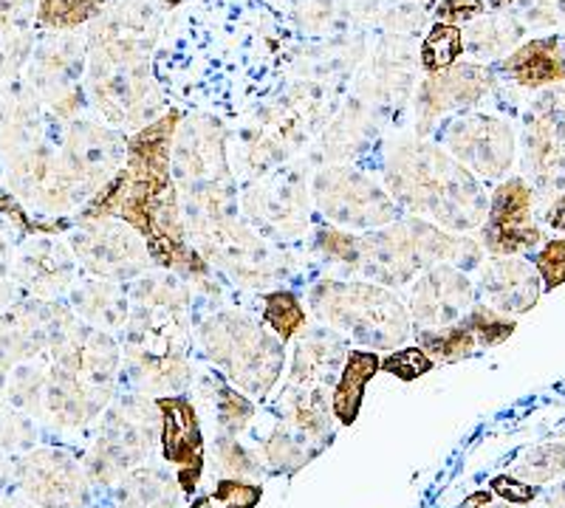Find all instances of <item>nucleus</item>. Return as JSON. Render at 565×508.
I'll return each mask as SVG.
<instances>
[{"instance_id":"obj_31","label":"nucleus","mask_w":565,"mask_h":508,"mask_svg":"<svg viewBox=\"0 0 565 508\" xmlns=\"http://www.w3.org/2000/svg\"><path fill=\"white\" fill-rule=\"evenodd\" d=\"M534 271L540 274L543 289L554 291L565 283V240H548L534 258Z\"/></svg>"},{"instance_id":"obj_5","label":"nucleus","mask_w":565,"mask_h":508,"mask_svg":"<svg viewBox=\"0 0 565 508\" xmlns=\"http://www.w3.org/2000/svg\"><path fill=\"white\" fill-rule=\"evenodd\" d=\"M195 249L204 255L212 269L218 266L246 289H266L282 274V263L266 249L260 235L241 226L238 218L224 220V224L195 235Z\"/></svg>"},{"instance_id":"obj_33","label":"nucleus","mask_w":565,"mask_h":508,"mask_svg":"<svg viewBox=\"0 0 565 508\" xmlns=\"http://www.w3.org/2000/svg\"><path fill=\"white\" fill-rule=\"evenodd\" d=\"M478 12H481V3L476 0H444L438 7V20L447 26H461L463 20L476 18Z\"/></svg>"},{"instance_id":"obj_21","label":"nucleus","mask_w":565,"mask_h":508,"mask_svg":"<svg viewBox=\"0 0 565 508\" xmlns=\"http://www.w3.org/2000/svg\"><path fill=\"white\" fill-rule=\"evenodd\" d=\"M77 309H83V314L99 325L119 328L128 325L130 294L114 283H88L83 289V305Z\"/></svg>"},{"instance_id":"obj_4","label":"nucleus","mask_w":565,"mask_h":508,"mask_svg":"<svg viewBox=\"0 0 565 508\" xmlns=\"http://www.w3.org/2000/svg\"><path fill=\"white\" fill-rule=\"evenodd\" d=\"M315 201L328 220L351 226L360 233H373L376 226L398 220V206L391 193L348 167H331L315 179Z\"/></svg>"},{"instance_id":"obj_34","label":"nucleus","mask_w":565,"mask_h":508,"mask_svg":"<svg viewBox=\"0 0 565 508\" xmlns=\"http://www.w3.org/2000/svg\"><path fill=\"white\" fill-rule=\"evenodd\" d=\"M546 224L552 226L554 233H565V193L548 206V215H546Z\"/></svg>"},{"instance_id":"obj_27","label":"nucleus","mask_w":565,"mask_h":508,"mask_svg":"<svg viewBox=\"0 0 565 508\" xmlns=\"http://www.w3.org/2000/svg\"><path fill=\"white\" fill-rule=\"evenodd\" d=\"M260 502V486L238 477H224V480L210 491L199 497L190 508H255Z\"/></svg>"},{"instance_id":"obj_13","label":"nucleus","mask_w":565,"mask_h":508,"mask_svg":"<svg viewBox=\"0 0 565 508\" xmlns=\"http://www.w3.org/2000/svg\"><path fill=\"white\" fill-rule=\"evenodd\" d=\"M452 153L463 167L483 179H501L512 167L514 142L509 125L487 117H469L452 125L447 136Z\"/></svg>"},{"instance_id":"obj_2","label":"nucleus","mask_w":565,"mask_h":508,"mask_svg":"<svg viewBox=\"0 0 565 508\" xmlns=\"http://www.w3.org/2000/svg\"><path fill=\"white\" fill-rule=\"evenodd\" d=\"M309 305L326 328L348 334L362 350H391L411 334V314L385 285L320 280L309 289Z\"/></svg>"},{"instance_id":"obj_25","label":"nucleus","mask_w":565,"mask_h":508,"mask_svg":"<svg viewBox=\"0 0 565 508\" xmlns=\"http://www.w3.org/2000/svg\"><path fill=\"white\" fill-rule=\"evenodd\" d=\"M514 475L521 480L540 486V483H552L554 477L565 475V444H543L526 452V457L518 461Z\"/></svg>"},{"instance_id":"obj_20","label":"nucleus","mask_w":565,"mask_h":508,"mask_svg":"<svg viewBox=\"0 0 565 508\" xmlns=\"http://www.w3.org/2000/svg\"><path fill=\"white\" fill-rule=\"evenodd\" d=\"M181 486L173 475L164 472H136L125 477L122 486V508H173Z\"/></svg>"},{"instance_id":"obj_3","label":"nucleus","mask_w":565,"mask_h":508,"mask_svg":"<svg viewBox=\"0 0 565 508\" xmlns=\"http://www.w3.org/2000/svg\"><path fill=\"white\" fill-rule=\"evenodd\" d=\"M199 342L204 354L252 396H266L280 379L286 361L282 342L241 311H215L201 320Z\"/></svg>"},{"instance_id":"obj_29","label":"nucleus","mask_w":565,"mask_h":508,"mask_svg":"<svg viewBox=\"0 0 565 508\" xmlns=\"http://www.w3.org/2000/svg\"><path fill=\"white\" fill-rule=\"evenodd\" d=\"M105 0H45L40 9V20L54 29H71L85 23L103 9Z\"/></svg>"},{"instance_id":"obj_16","label":"nucleus","mask_w":565,"mask_h":508,"mask_svg":"<svg viewBox=\"0 0 565 508\" xmlns=\"http://www.w3.org/2000/svg\"><path fill=\"white\" fill-rule=\"evenodd\" d=\"M487 90V79L483 72L467 65V68H450V72H441V77H433L430 83L422 85V94H418V108H422L424 122L436 119L438 114L450 108H461V105L476 102L481 99V94Z\"/></svg>"},{"instance_id":"obj_14","label":"nucleus","mask_w":565,"mask_h":508,"mask_svg":"<svg viewBox=\"0 0 565 508\" xmlns=\"http://www.w3.org/2000/svg\"><path fill=\"white\" fill-rule=\"evenodd\" d=\"M540 289H543L540 274L532 263L521 258H492L487 266H481L478 294L483 305L503 316L532 311L537 305Z\"/></svg>"},{"instance_id":"obj_8","label":"nucleus","mask_w":565,"mask_h":508,"mask_svg":"<svg viewBox=\"0 0 565 508\" xmlns=\"http://www.w3.org/2000/svg\"><path fill=\"white\" fill-rule=\"evenodd\" d=\"M77 251L85 266L105 280H139L153 263L148 244L122 220H94V226L77 235Z\"/></svg>"},{"instance_id":"obj_6","label":"nucleus","mask_w":565,"mask_h":508,"mask_svg":"<svg viewBox=\"0 0 565 508\" xmlns=\"http://www.w3.org/2000/svg\"><path fill=\"white\" fill-rule=\"evenodd\" d=\"M534 190L523 179L498 184L489 198L487 220L481 224L483 249L494 258H518L543 244V233L532 215Z\"/></svg>"},{"instance_id":"obj_9","label":"nucleus","mask_w":565,"mask_h":508,"mask_svg":"<svg viewBox=\"0 0 565 508\" xmlns=\"http://www.w3.org/2000/svg\"><path fill=\"white\" fill-rule=\"evenodd\" d=\"M159 412L150 410L148 401L125 399L122 404L110 412L108 430L99 437L97 455V475L103 480H116L128 472L130 466L139 464L141 457H148L153 450V426Z\"/></svg>"},{"instance_id":"obj_18","label":"nucleus","mask_w":565,"mask_h":508,"mask_svg":"<svg viewBox=\"0 0 565 508\" xmlns=\"http://www.w3.org/2000/svg\"><path fill=\"white\" fill-rule=\"evenodd\" d=\"M382 370V359L376 350H348L345 365L337 379L334 396H331V412L340 424H353L362 410L365 387L373 376Z\"/></svg>"},{"instance_id":"obj_26","label":"nucleus","mask_w":565,"mask_h":508,"mask_svg":"<svg viewBox=\"0 0 565 508\" xmlns=\"http://www.w3.org/2000/svg\"><path fill=\"white\" fill-rule=\"evenodd\" d=\"M521 32L523 29H518V23H512V20H483L476 26V32L469 34V48L478 57H494V54H503L507 48H512Z\"/></svg>"},{"instance_id":"obj_17","label":"nucleus","mask_w":565,"mask_h":508,"mask_svg":"<svg viewBox=\"0 0 565 508\" xmlns=\"http://www.w3.org/2000/svg\"><path fill=\"white\" fill-rule=\"evenodd\" d=\"M503 74L518 85H526V88L557 83V79L565 77L563 45L554 37L532 40V43L521 45L514 54H509V60L503 63Z\"/></svg>"},{"instance_id":"obj_7","label":"nucleus","mask_w":565,"mask_h":508,"mask_svg":"<svg viewBox=\"0 0 565 508\" xmlns=\"http://www.w3.org/2000/svg\"><path fill=\"white\" fill-rule=\"evenodd\" d=\"M514 334V322L489 305L476 303L461 320L433 331H416V345L433 361L452 365L483 348H494Z\"/></svg>"},{"instance_id":"obj_12","label":"nucleus","mask_w":565,"mask_h":508,"mask_svg":"<svg viewBox=\"0 0 565 508\" xmlns=\"http://www.w3.org/2000/svg\"><path fill=\"white\" fill-rule=\"evenodd\" d=\"M246 218L269 238L297 240L309 226V209H306V187L297 184L291 175L257 184L244 195Z\"/></svg>"},{"instance_id":"obj_10","label":"nucleus","mask_w":565,"mask_h":508,"mask_svg":"<svg viewBox=\"0 0 565 508\" xmlns=\"http://www.w3.org/2000/svg\"><path fill=\"white\" fill-rule=\"evenodd\" d=\"M476 305V285L467 271L456 266H433L422 271L411 294V316L416 331H433L452 325Z\"/></svg>"},{"instance_id":"obj_23","label":"nucleus","mask_w":565,"mask_h":508,"mask_svg":"<svg viewBox=\"0 0 565 508\" xmlns=\"http://www.w3.org/2000/svg\"><path fill=\"white\" fill-rule=\"evenodd\" d=\"M264 455L275 469L297 472L302 464H309L311 455H317V446H311L309 437L277 430L264 441Z\"/></svg>"},{"instance_id":"obj_1","label":"nucleus","mask_w":565,"mask_h":508,"mask_svg":"<svg viewBox=\"0 0 565 508\" xmlns=\"http://www.w3.org/2000/svg\"><path fill=\"white\" fill-rule=\"evenodd\" d=\"M387 193L413 215H430L450 229L467 233L487 220L489 201L463 164H456L433 144H407L385 167Z\"/></svg>"},{"instance_id":"obj_24","label":"nucleus","mask_w":565,"mask_h":508,"mask_svg":"<svg viewBox=\"0 0 565 508\" xmlns=\"http://www.w3.org/2000/svg\"><path fill=\"white\" fill-rule=\"evenodd\" d=\"M212 399H215V421L221 426V435H235L249 426V421L255 419V404L246 399L241 390H232L226 385H215L212 390Z\"/></svg>"},{"instance_id":"obj_15","label":"nucleus","mask_w":565,"mask_h":508,"mask_svg":"<svg viewBox=\"0 0 565 508\" xmlns=\"http://www.w3.org/2000/svg\"><path fill=\"white\" fill-rule=\"evenodd\" d=\"M345 342L331 334V328L311 331L300 339L291 361V387L326 390L342 365H345Z\"/></svg>"},{"instance_id":"obj_11","label":"nucleus","mask_w":565,"mask_h":508,"mask_svg":"<svg viewBox=\"0 0 565 508\" xmlns=\"http://www.w3.org/2000/svg\"><path fill=\"white\" fill-rule=\"evenodd\" d=\"M156 407H159L164 457L175 469L181 491H193L204 472V437H201L195 407L184 396H164Z\"/></svg>"},{"instance_id":"obj_22","label":"nucleus","mask_w":565,"mask_h":508,"mask_svg":"<svg viewBox=\"0 0 565 508\" xmlns=\"http://www.w3.org/2000/svg\"><path fill=\"white\" fill-rule=\"evenodd\" d=\"M463 52V34L458 26H447V23H438L427 40L422 45V63L424 72L441 74L447 72L452 63L458 60V54Z\"/></svg>"},{"instance_id":"obj_28","label":"nucleus","mask_w":565,"mask_h":508,"mask_svg":"<svg viewBox=\"0 0 565 508\" xmlns=\"http://www.w3.org/2000/svg\"><path fill=\"white\" fill-rule=\"evenodd\" d=\"M215 464H218V472L224 477H238V480H246V477L257 475L260 472V464L257 457L241 444L235 435H221L218 444H215Z\"/></svg>"},{"instance_id":"obj_19","label":"nucleus","mask_w":565,"mask_h":508,"mask_svg":"<svg viewBox=\"0 0 565 508\" xmlns=\"http://www.w3.org/2000/svg\"><path fill=\"white\" fill-rule=\"evenodd\" d=\"M260 322L280 342H291L309 328V314L300 296L289 289H277L260 300Z\"/></svg>"},{"instance_id":"obj_35","label":"nucleus","mask_w":565,"mask_h":508,"mask_svg":"<svg viewBox=\"0 0 565 508\" xmlns=\"http://www.w3.org/2000/svg\"><path fill=\"white\" fill-rule=\"evenodd\" d=\"M546 502L548 508H565V480L554 486V491L546 497Z\"/></svg>"},{"instance_id":"obj_37","label":"nucleus","mask_w":565,"mask_h":508,"mask_svg":"<svg viewBox=\"0 0 565 508\" xmlns=\"http://www.w3.org/2000/svg\"><path fill=\"white\" fill-rule=\"evenodd\" d=\"M487 508H509V506H487Z\"/></svg>"},{"instance_id":"obj_32","label":"nucleus","mask_w":565,"mask_h":508,"mask_svg":"<svg viewBox=\"0 0 565 508\" xmlns=\"http://www.w3.org/2000/svg\"><path fill=\"white\" fill-rule=\"evenodd\" d=\"M492 491L498 497H503L507 502H514V506H523V502H532L537 489H534L532 483L526 480H518V477H507V475H498L492 480Z\"/></svg>"},{"instance_id":"obj_30","label":"nucleus","mask_w":565,"mask_h":508,"mask_svg":"<svg viewBox=\"0 0 565 508\" xmlns=\"http://www.w3.org/2000/svg\"><path fill=\"white\" fill-rule=\"evenodd\" d=\"M433 367H436V361L424 354L418 345H413V348H398L393 350L387 359H382V370L402 381H413L418 379V376H427Z\"/></svg>"},{"instance_id":"obj_36","label":"nucleus","mask_w":565,"mask_h":508,"mask_svg":"<svg viewBox=\"0 0 565 508\" xmlns=\"http://www.w3.org/2000/svg\"><path fill=\"white\" fill-rule=\"evenodd\" d=\"M489 502H492V495L489 491H478V495L467 497V502L461 508H487Z\"/></svg>"}]
</instances>
